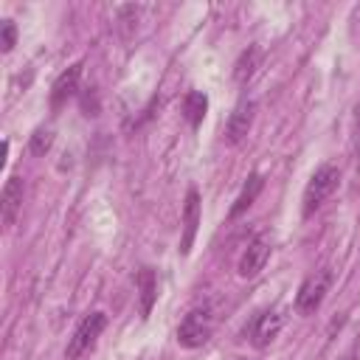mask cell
<instances>
[{
	"label": "cell",
	"instance_id": "cell-1",
	"mask_svg": "<svg viewBox=\"0 0 360 360\" xmlns=\"http://www.w3.org/2000/svg\"><path fill=\"white\" fill-rule=\"evenodd\" d=\"M338 183H340V172H338L332 163L318 166V169L312 172V177L307 180V186H304V205H301L304 217H312V214L335 194Z\"/></svg>",
	"mask_w": 360,
	"mask_h": 360
},
{
	"label": "cell",
	"instance_id": "cell-2",
	"mask_svg": "<svg viewBox=\"0 0 360 360\" xmlns=\"http://www.w3.org/2000/svg\"><path fill=\"white\" fill-rule=\"evenodd\" d=\"M214 323H217V315L211 312V307L191 309L183 318V323L177 326V343L186 346V349H197V346L208 343V338L214 332Z\"/></svg>",
	"mask_w": 360,
	"mask_h": 360
},
{
	"label": "cell",
	"instance_id": "cell-3",
	"mask_svg": "<svg viewBox=\"0 0 360 360\" xmlns=\"http://www.w3.org/2000/svg\"><path fill=\"white\" fill-rule=\"evenodd\" d=\"M329 284H332V273H329V270H318V273L307 276L304 284L298 287L295 309H298L301 315H312V312L323 304V298H326V292H329Z\"/></svg>",
	"mask_w": 360,
	"mask_h": 360
},
{
	"label": "cell",
	"instance_id": "cell-4",
	"mask_svg": "<svg viewBox=\"0 0 360 360\" xmlns=\"http://www.w3.org/2000/svg\"><path fill=\"white\" fill-rule=\"evenodd\" d=\"M104 326H107V315H104V312H90V315H84V318H82V323L76 326L73 338L68 340L65 357H68V360L82 357V354L96 343V338L104 332Z\"/></svg>",
	"mask_w": 360,
	"mask_h": 360
},
{
	"label": "cell",
	"instance_id": "cell-5",
	"mask_svg": "<svg viewBox=\"0 0 360 360\" xmlns=\"http://www.w3.org/2000/svg\"><path fill=\"white\" fill-rule=\"evenodd\" d=\"M284 326V315L278 309H262L259 315H253L250 326H248V338L256 349H264Z\"/></svg>",
	"mask_w": 360,
	"mask_h": 360
},
{
	"label": "cell",
	"instance_id": "cell-6",
	"mask_svg": "<svg viewBox=\"0 0 360 360\" xmlns=\"http://www.w3.org/2000/svg\"><path fill=\"white\" fill-rule=\"evenodd\" d=\"M197 228H200V191L188 188L186 191V202H183V236H180V253H191V245L197 239Z\"/></svg>",
	"mask_w": 360,
	"mask_h": 360
},
{
	"label": "cell",
	"instance_id": "cell-7",
	"mask_svg": "<svg viewBox=\"0 0 360 360\" xmlns=\"http://www.w3.org/2000/svg\"><path fill=\"white\" fill-rule=\"evenodd\" d=\"M267 259H270V242H267L264 236H256V239L245 248V253H242L236 270H239L242 278H253V276H259V273L264 270Z\"/></svg>",
	"mask_w": 360,
	"mask_h": 360
},
{
	"label": "cell",
	"instance_id": "cell-8",
	"mask_svg": "<svg viewBox=\"0 0 360 360\" xmlns=\"http://www.w3.org/2000/svg\"><path fill=\"white\" fill-rule=\"evenodd\" d=\"M253 112H256V104L248 101V98L233 107V112H231V118H228V124H225V141H228V143H239V141L250 132V127H253Z\"/></svg>",
	"mask_w": 360,
	"mask_h": 360
},
{
	"label": "cell",
	"instance_id": "cell-9",
	"mask_svg": "<svg viewBox=\"0 0 360 360\" xmlns=\"http://www.w3.org/2000/svg\"><path fill=\"white\" fill-rule=\"evenodd\" d=\"M82 62H76V65H70L68 70H62L59 76H56V82H53V87H51V104H53V110H59L76 90H79V79H82Z\"/></svg>",
	"mask_w": 360,
	"mask_h": 360
},
{
	"label": "cell",
	"instance_id": "cell-10",
	"mask_svg": "<svg viewBox=\"0 0 360 360\" xmlns=\"http://www.w3.org/2000/svg\"><path fill=\"white\" fill-rule=\"evenodd\" d=\"M20 208H22V180L20 177H8L6 180V188H3V200H0L3 225H14Z\"/></svg>",
	"mask_w": 360,
	"mask_h": 360
},
{
	"label": "cell",
	"instance_id": "cell-11",
	"mask_svg": "<svg viewBox=\"0 0 360 360\" xmlns=\"http://www.w3.org/2000/svg\"><path fill=\"white\" fill-rule=\"evenodd\" d=\"M135 284H138V292H141V318H149L152 307H155V298H158V276L152 267H141L138 276H135Z\"/></svg>",
	"mask_w": 360,
	"mask_h": 360
},
{
	"label": "cell",
	"instance_id": "cell-12",
	"mask_svg": "<svg viewBox=\"0 0 360 360\" xmlns=\"http://www.w3.org/2000/svg\"><path fill=\"white\" fill-rule=\"evenodd\" d=\"M264 188V177L262 174H250L248 180H245V186H242V191H239V197L233 200V205H231V217H239V214H245L253 202H256V197H259V191Z\"/></svg>",
	"mask_w": 360,
	"mask_h": 360
},
{
	"label": "cell",
	"instance_id": "cell-13",
	"mask_svg": "<svg viewBox=\"0 0 360 360\" xmlns=\"http://www.w3.org/2000/svg\"><path fill=\"white\" fill-rule=\"evenodd\" d=\"M259 65H262V48H259V45H250V48L242 51V56L236 59V65H233V79H236L239 84L250 82V79L256 76Z\"/></svg>",
	"mask_w": 360,
	"mask_h": 360
},
{
	"label": "cell",
	"instance_id": "cell-14",
	"mask_svg": "<svg viewBox=\"0 0 360 360\" xmlns=\"http://www.w3.org/2000/svg\"><path fill=\"white\" fill-rule=\"evenodd\" d=\"M205 110H208V98H205V93H200V90L186 93V98H183V115H186V121H188L191 127H200V124H202Z\"/></svg>",
	"mask_w": 360,
	"mask_h": 360
},
{
	"label": "cell",
	"instance_id": "cell-15",
	"mask_svg": "<svg viewBox=\"0 0 360 360\" xmlns=\"http://www.w3.org/2000/svg\"><path fill=\"white\" fill-rule=\"evenodd\" d=\"M51 143H53V132L51 129H37L34 135H31V141H28V149H31V155H37V158H42L48 149H51Z\"/></svg>",
	"mask_w": 360,
	"mask_h": 360
},
{
	"label": "cell",
	"instance_id": "cell-16",
	"mask_svg": "<svg viewBox=\"0 0 360 360\" xmlns=\"http://www.w3.org/2000/svg\"><path fill=\"white\" fill-rule=\"evenodd\" d=\"M14 39H17L14 22L11 20H3V25H0V48H3V53H8L14 48Z\"/></svg>",
	"mask_w": 360,
	"mask_h": 360
},
{
	"label": "cell",
	"instance_id": "cell-17",
	"mask_svg": "<svg viewBox=\"0 0 360 360\" xmlns=\"http://www.w3.org/2000/svg\"><path fill=\"white\" fill-rule=\"evenodd\" d=\"M346 360H349V357H346Z\"/></svg>",
	"mask_w": 360,
	"mask_h": 360
}]
</instances>
